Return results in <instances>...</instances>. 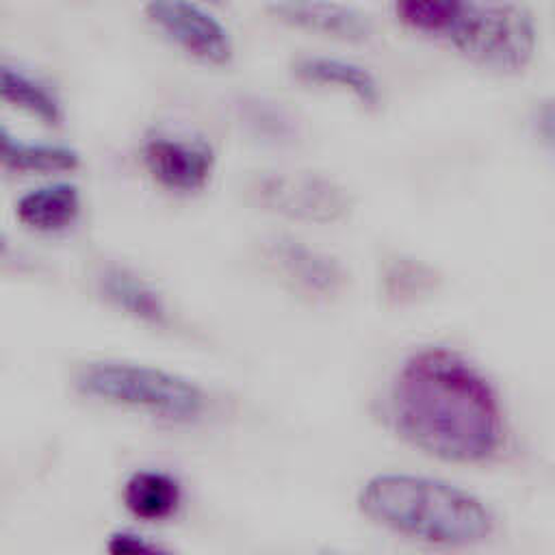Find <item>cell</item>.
I'll use <instances>...</instances> for the list:
<instances>
[{
  "mask_svg": "<svg viewBox=\"0 0 555 555\" xmlns=\"http://www.w3.org/2000/svg\"><path fill=\"white\" fill-rule=\"evenodd\" d=\"M95 288L102 299L126 317L152 325H171V310L165 295L134 269L108 262L95 273Z\"/></svg>",
  "mask_w": 555,
  "mask_h": 555,
  "instance_id": "30bf717a",
  "label": "cell"
},
{
  "mask_svg": "<svg viewBox=\"0 0 555 555\" xmlns=\"http://www.w3.org/2000/svg\"><path fill=\"white\" fill-rule=\"evenodd\" d=\"M0 104L46 128L65 121V104L54 85L7 54H0Z\"/></svg>",
  "mask_w": 555,
  "mask_h": 555,
  "instance_id": "9c48e42d",
  "label": "cell"
},
{
  "mask_svg": "<svg viewBox=\"0 0 555 555\" xmlns=\"http://www.w3.org/2000/svg\"><path fill=\"white\" fill-rule=\"evenodd\" d=\"M291 74L299 82L338 89L343 93H349L364 108H377L382 102V91H379L377 78L366 67H362L353 61H347V59L323 56V54H304V56L293 59Z\"/></svg>",
  "mask_w": 555,
  "mask_h": 555,
  "instance_id": "4fadbf2b",
  "label": "cell"
},
{
  "mask_svg": "<svg viewBox=\"0 0 555 555\" xmlns=\"http://www.w3.org/2000/svg\"><path fill=\"white\" fill-rule=\"evenodd\" d=\"M442 275L436 267L405 254H392L384 260L379 284L390 304L403 306L429 297L438 291Z\"/></svg>",
  "mask_w": 555,
  "mask_h": 555,
  "instance_id": "e0dca14e",
  "label": "cell"
},
{
  "mask_svg": "<svg viewBox=\"0 0 555 555\" xmlns=\"http://www.w3.org/2000/svg\"><path fill=\"white\" fill-rule=\"evenodd\" d=\"M325 555H336V553H325Z\"/></svg>",
  "mask_w": 555,
  "mask_h": 555,
  "instance_id": "ffe728a7",
  "label": "cell"
},
{
  "mask_svg": "<svg viewBox=\"0 0 555 555\" xmlns=\"http://www.w3.org/2000/svg\"><path fill=\"white\" fill-rule=\"evenodd\" d=\"M108 555H169L132 531H117L106 542Z\"/></svg>",
  "mask_w": 555,
  "mask_h": 555,
  "instance_id": "ac0fdd59",
  "label": "cell"
},
{
  "mask_svg": "<svg viewBox=\"0 0 555 555\" xmlns=\"http://www.w3.org/2000/svg\"><path fill=\"white\" fill-rule=\"evenodd\" d=\"M121 499L132 516L141 520H165L182 505V483L167 470L139 468L126 479Z\"/></svg>",
  "mask_w": 555,
  "mask_h": 555,
  "instance_id": "9a60e30c",
  "label": "cell"
},
{
  "mask_svg": "<svg viewBox=\"0 0 555 555\" xmlns=\"http://www.w3.org/2000/svg\"><path fill=\"white\" fill-rule=\"evenodd\" d=\"M247 204L308 223H336L353 210V195L338 180L295 169H262L243 184Z\"/></svg>",
  "mask_w": 555,
  "mask_h": 555,
  "instance_id": "5b68a950",
  "label": "cell"
},
{
  "mask_svg": "<svg viewBox=\"0 0 555 555\" xmlns=\"http://www.w3.org/2000/svg\"><path fill=\"white\" fill-rule=\"evenodd\" d=\"M82 191L69 180H50L24 191L13 202V219L35 234H61L78 223Z\"/></svg>",
  "mask_w": 555,
  "mask_h": 555,
  "instance_id": "8fae6325",
  "label": "cell"
},
{
  "mask_svg": "<svg viewBox=\"0 0 555 555\" xmlns=\"http://www.w3.org/2000/svg\"><path fill=\"white\" fill-rule=\"evenodd\" d=\"M269 11L284 24L332 39L362 43L373 37L371 20L353 7L336 2H273Z\"/></svg>",
  "mask_w": 555,
  "mask_h": 555,
  "instance_id": "7c38bea8",
  "label": "cell"
},
{
  "mask_svg": "<svg viewBox=\"0 0 555 555\" xmlns=\"http://www.w3.org/2000/svg\"><path fill=\"white\" fill-rule=\"evenodd\" d=\"M74 384L85 397L169 423L197 421L208 401L204 388L193 379L126 360L87 362L76 371Z\"/></svg>",
  "mask_w": 555,
  "mask_h": 555,
  "instance_id": "277c9868",
  "label": "cell"
},
{
  "mask_svg": "<svg viewBox=\"0 0 555 555\" xmlns=\"http://www.w3.org/2000/svg\"><path fill=\"white\" fill-rule=\"evenodd\" d=\"M82 156L76 147L56 141H33L0 124V169L11 176H50L76 171Z\"/></svg>",
  "mask_w": 555,
  "mask_h": 555,
  "instance_id": "5bb4252c",
  "label": "cell"
},
{
  "mask_svg": "<svg viewBox=\"0 0 555 555\" xmlns=\"http://www.w3.org/2000/svg\"><path fill=\"white\" fill-rule=\"evenodd\" d=\"M11 251V241L7 238V234L0 230V260H4Z\"/></svg>",
  "mask_w": 555,
  "mask_h": 555,
  "instance_id": "d6986e66",
  "label": "cell"
},
{
  "mask_svg": "<svg viewBox=\"0 0 555 555\" xmlns=\"http://www.w3.org/2000/svg\"><path fill=\"white\" fill-rule=\"evenodd\" d=\"M143 15L167 41L199 63L221 67L234 59L232 33L202 4L154 0L143 7Z\"/></svg>",
  "mask_w": 555,
  "mask_h": 555,
  "instance_id": "ba28073f",
  "label": "cell"
},
{
  "mask_svg": "<svg viewBox=\"0 0 555 555\" xmlns=\"http://www.w3.org/2000/svg\"><path fill=\"white\" fill-rule=\"evenodd\" d=\"M236 119L243 130L269 145H295L301 139V119L284 102L245 95L236 102Z\"/></svg>",
  "mask_w": 555,
  "mask_h": 555,
  "instance_id": "2e32d148",
  "label": "cell"
},
{
  "mask_svg": "<svg viewBox=\"0 0 555 555\" xmlns=\"http://www.w3.org/2000/svg\"><path fill=\"white\" fill-rule=\"evenodd\" d=\"M358 505L373 522L436 546H473L494 529V518L481 499L423 475H373L360 488Z\"/></svg>",
  "mask_w": 555,
  "mask_h": 555,
  "instance_id": "7a4b0ae2",
  "label": "cell"
},
{
  "mask_svg": "<svg viewBox=\"0 0 555 555\" xmlns=\"http://www.w3.org/2000/svg\"><path fill=\"white\" fill-rule=\"evenodd\" d=\"M258 260L267 273L310 299L338 297L351 278L340 258L291 234H269L260 238Z\"/></svg>",
  "mask_w": 555,
  "mask_h": 555,
  "instance_id": "8992f818",
  "label": "cell"
},
{
  "mask_svg": "<svg viewBox=\"0 0 555 555\" xmlns=\"http://www.w3.org/2000/svg\"><path fill=\"white\" fill-rule=\"evenodd\" d=\"M392 11L405 28L503 74L522 72L535 54V17L518 2L405 0Z\"/></svg>",
  "mask_w": 555,
  "mask_h": 555,
  "instance_id": "3957f363",
  "label": "cell"
},
{
  "mask_svg": "<svg viewBox=\"0 0 555 555\" xmlns=\"http://www.w3.org/2000/svg\"><path fill=\"white\" fill-rule=\"evenodd\" d=\"M139 158L152 182L176 195L202 193L217 167V152L206 139L158 128L145 132Z\"/></svg>",
  "mask_w": 555,
  "mask_h": 555,
  "instance_id": "52a82bcc",
  "label": "cell"
},
{
  "mask_svg": "<svg viewBox=\"0 0 555 555\" xmlns=\"http://www.w3.org/2000/svg\"><path fill=\"white\" fill-rule=\"evenodd\" d=\"M390 414L410 444L447 462H483L505 436L488 377L444 347L418 349L403 360L390 388Z\"/></svg>",
  "mask_w": 555,
  "mask_h": 555,
  "instance_id": "6da1fadb",
  "label": "cell"
}]
</instances>
